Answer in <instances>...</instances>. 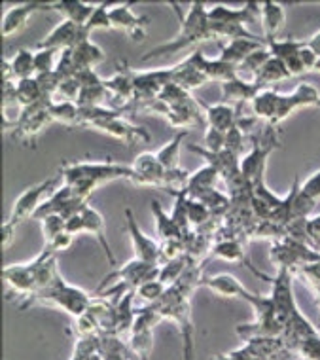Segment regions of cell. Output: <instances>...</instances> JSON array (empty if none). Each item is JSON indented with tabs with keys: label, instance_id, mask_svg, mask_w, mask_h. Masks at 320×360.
<instances>
[{
	"label": "cell",
	"instance_id": "obj_1",
	"mask_svg": "<svg viewBox=\"0 0 320 360\" xmlns=\"http://www.w3.org/2000/svg\"><path fill=\"white\" fill-rule=\"evenodd\" d=\"M169 6L174 10L177 18H179V32L169 42L155 46L150 51H146L141 57L142 61H152L155 57H172L177 56L179 51L186 50V48L196 46V44L212 40L209 12H207L209 8H207L205 2H191L190 10L186 13H182L177 2H169Z\"/></svg>",
	"mask_w": 320,
	"mask_h": 360
},
{
	"label": "cell",
	"instance_id": "obj_2",
	"mask_svg": "<svg viewBox=\"0 0 320 360\" xmlns=\"http://www.w3.org/2000/svg\"><path fill=\"white\" fill-rule=\"evenodd\" d=\"M59 179L63 180V184L76 186L89 198L98 186L114 182V180H127L133 184H141V180L131 165L112 162V160H105V162H93V160L67 162L59 169Z\"/></svg>",
	"mask_w": 320,
	"mask_h": 360
},
{
	"label": "cell",
	"instance_id": "obj_3",
	"mask_svg": "<svg viewBox=\"0 0 320 360\" xmlns=\"http://www.w3.org/2000/svg\"><path fill=\"white\" fill-rule=\"evenodd\" d=\"M91 304L93 296L89 292H86L80 286L72 285V283H68L59 274L48 288H44V290L32 294L31 298L25 300L21 309H31V307H37V305H44V307L61 309L72 319H78L91 307Z\"/></svg>",
	"mask_w": 320,
	"mask_h": 360
},
{
	"label": "cell",
	"instance_id": "obj_4",
	"mask_svg": "<svg viewBox=\"0 0 320 360\" xmlns=\"http://www.w3.org/2000/svg\"><path fill=\"white\" fill-rule=\"evenodd\" d=\"M57 176H49V179L38 182V184H32L27 190L19 193V198L15 199L12 211H10V217L4 220L2 224V247L6 249L8 245L13 241L15 237V231L25 220L29 218H34V214L38 212V209L42 207V203L51 195V193L57 190Z\"/></svg>",
	"mask_w": 320,
	"mask_h": 360
},
{
	"label": "cell",
	"instance_id": "obj_5",
	"mask_svg": "<svg viewBox=\"0 0 320 360\" xmlns=\"http://www.w3.org/2000/svg\"><path fill=\"white\" fill-rule=\"evenodd\" d=\"M160 311L154 305H144L136 309L135 323L127 335V347L139 360H150L152 349H154V330L161 323Z\"/></svg>",
	"mask_w": 320,
	"mask_h": 360
},
{
	"label": "cell",
	"instance_id": "obj_6",
	"mask_svg": "<svg viewBox=\"0 0 320 360\" xmlns=\"http://www.w3.org/2000/svg\"><path fill=\"white\" fill-rule=\"evenodd\" d=\"M158 277H160V266H154V264H148V262L131 258L127 264H123L122 267L114 269L112 274H108L105 279L101 281V285H98L97 288V294L98 292H105L106 286L116 288L117 285H123L127 290H135L136 286H141L142 283L158 279ZM110 288H108V290H110Z\"/></svg>",
	"mask_w": 320,
	"mask_h": 360
},
{
	"label": "cell",
	"instance_id": "obj_7",
	"mask_svg": "<svg viewBox=\"0 0 320 360\" xmlns=\"http://www.w3.org/2000/svg\"><path fill=\"white\" fill-rule=\"evenodd\" d=\"M44 262V250L37 258L29 262H19V264H8L2 269V281L12 292L21 294L25 298H29L38 290V275Z\"/></svg>",
	"mask_w": 320,
	"mask_h": 360
},
{
	"label": "cell",
	"instance_id": "obj_8",
	"mask_svg": "<svg viewBox=\"0 0 320 360\" xmlns=\"http://www.w3.org/2000/svg\"><path fill=\"white\" fill-rule=\"evenodd\" d=\"M135 76V103L146 105L161 95L169 84H172V67L150 70H133Z\"/></svg>",
	"mask_w": 320,
	"mask_h": 360
},
{
	"label": "cell",
	"instance_id": "obj_9",
	"mask_svg": "<svg viewBox=\"0 0 320 360\" xmlns=\"http://www.w3.org/2000/svg\"><path fill=\"white\" fill-rule=\"evenodd\" d=\"M125 224H127V233H129L131 247H133V258L161 267V243L141 230L131 209H125Z\"/></svg>",
	"mask_w": 320,
	"mask_h": 360
},
{
	"label": "cell",
	"instance_id": "obj_10",
	"mask_svg": "<svg viewBox=\"0 0 320 360\" xmlns=\"http://www.w3.org/2000/svg\"><path fill=\"white\" fill-rule=\"evenodd\" d=\"M203 51L193 50L186 59L172 65V84H177L190 94L203 87L209 82L203 72Z\"/></svg>",
	"mask_w": 320,
	"mask_h": 360
},
{
	"label": "cell",
	"instance_id": "obj_11",
	"mask_svg": "<svg viewBox=\"0 0 320 360\" xmlns=\"http://www.w3.org/2000/svg\"><path fill=\"white\" fill-rule=\"evenodd\" d=\"M91 129H97L105 135H110V137L117 139L125 144H146L152 141L148 129L141 127V125L131 124L125 114H117V116H112V118H106L103 122H98L91 127Z\"/></svg>",
	"mask_w": 320,
	"mask_h": 360
},
{
	"label": "cell",
	"instance_id": "obj_12",
	"mask_svg": "<svg viewBox=\"0 0 320 360\" xmlns=\"http://www.w3.org/2000/svg\"><path fill=\"white\" fill-rule=\"evenodd\" d=\"M110 21L112 29H120L129 34L131 40L142 42L148 37V25L150 18L148 15H136L131 8V2L122 4H112L110 6Z\"/></svg>",
	"mask_w": 320,
	"mask_h": 360
},
{
	"label": "cell",
	"instance_id": "obj_13",
	"mask_svg": "<svg viewBox=\"0 0 320 360\" xmlns=\"http://www.w3.org/2000/svg\"><path fill=\"white\" fill-rule=\"evenodd\" d=\"M207 12H209L210 23L250 27L252 23L260 21V2H245L239 8L226 6V4H215Z\"/></svg>",
	"mask_w": 320,
	"mask_h": 360
},
{
	"label": "cell",
	"instance_id": "obj_14",
	"mask_svg": "<svg viewBox=\"0 0 320 360\" xmlns=\"http://www.w3.org/2000/svg\"><path fill=\"white\" fill-rule=\"evenodd\" d=\"M86 38H89L86 27H80L72 21H68V19H63L38 42V48H53V50L61 51L72 50Z\"/></svg>",
	"mask_w": 320,
	"mask_h": 360
},
{
	"label": "cell",
	"instance_id": "obj_15",
	"mask_svg": "<svg viewBox=\"0 0 320 360\" xmlns=\"http://www.w3.org/2000/svg\"><path fill=\"white\" fill-rule=\"evenodd\" d=\"M49 10V2H38V0H29V2H21V4H13L4 12L2 15V23H0V31L2 37L12 38L18 32H21L29 23V19L37 12Z\"/></svg>",
	"mask_w": 320,
	"mask_h": 360
},
{
	"label": "cell",
	"instance_id": "obj_16",
	"mask_svg": "<svg viewBox=\"0 0 320 360\" xmlns=\"http://www.w3.org/2000/svg\"><path fill=\"white\" fill-rule=\"evenodd\" d=\"M265 46H267L271 57H275V59H279V61H283L286 65L290 76L307 75V70H305L302 63V57H300L303 42L294 40V38H284V40L277 38V40H267Z\"/></svg>",
	"mask_w": 320,
	"mask_h": 360
},
{
	"label": "cell",
	"instance_id": "obj_17",
	"mask_svg": "<svg viewBox=\"0 0 320 360\" xmlns=\"http://www.w3.org/2000/svg\"><path fill=\"white\" fill-rule=\"evenodd\" d=\"M131 167L136 173L141 184L139 186H150L165 190V167L161 165L155 152H141L136 155Z\"/></svg>",
	"mask_w": 320,
	"mask_h": 360
},
{
	"label": "cell",
	"instance_id": "obj_18",
	"mask_svg": "<svg viewBox=\"0 0 320 360\" xmlns=\"http://www.w3.org/2000/svg\"><path fill=\"white\" fill-rule=\"evenodd\" d=\"M203 285L212 290L216 296L228 300H243V302H250L256 292L248 290L243 283H241L235 275L231 274H216L210 277H205Z\"/></svg>",
	"mask_w": 320,
	"mask_h": 360
},
{
	"label": "cell",
	"instance_id": "obj_19",
	"mask_svg": "<svg viewBox=\"0 0 320 360\" xmlns=\"http://www.w3.org/2000/svg\"><path fill=\"white\" fill-rule=\"evenodd\" d=\"M210 255L215 256V258H220V260L226 262H233V264H243L246 266L252 274H256L258 277L265 281H271V277L267 275L260 274L258 269L248 262V255H245V243L241 241L239 237H226V239H218V241L212 245V249H210Z\"/></svg>",
	"mask_w": 320,
	"mask_h": 360
},
{
	"label": "cell",
	"instance_id": "obj_20",
	"mask_svg": "<svg viewBox=\"0 0 320 360\" xmlns=\"http://www.w3.org/2000/svg\"><path fill=\"white\" fill-rule=\"evenodd\" d=\"M82 218H84V233H89V236L97 239V243L101 245V249L105 252L108 264L114 266V264H116V258H114L110 243H108V237H106L105 217H103L91 203H87V205L82 209Z\"/></svg>",
	"mask_w": 320,
	"mask_h": 360
},
{
	"label": "cell",
	"instance_id": "obj_21",
	"mask_svg": "<svg viewBox=\"0 0 320 360\" xmlns=\"http://www.w3.org/2000/svg\"><path fill=\"white\" fill-rule=\"evenodd\" d=\"M286 23V6L275 0L260 2V25L264 29V40H277Z\"/></svg>",
	"mask_w": 320,
	"mask_h": 360
},
{
	"label": "cell",
	"instance_id": "obj_22",
	"mask_svg": "<svg viewBox=\"0 0 320 360\" xmlns=\"http://www.w3.org/2000/svg\"><path fill=\"white\" fill-rule=\"evenodd\" d=\"M265 40L264 38H237L231 42H226L220 46V56L218 59L229 63L239 69V65L245 61L246 57L252 56L254 51L264 48Z\"/></svg>",
	"mask_w": 320,
	"mask_h": 360
},
{
	"label": "cell",
	"instance_id": "obj_23",
	"mask_svg": "<svg viewBox=\"0 0 320 360\" xmlns=\"http://www.w3.org/2000/svg\"><path fill=\"white\" fill-rule=\"evenodd\" d=\"M256 82L245 80V78H233V80L222 84V103H228L239 108L243 103H252V99L262 91Z\"/></svg>",
	"mask_w": 320,
	"mask_h": 360
},
{
	"label": "cell",
	"instance_id": "obj_24",
	"mask_svg": "<svg viewBox=\"0 0 320 360\" xmlns=\"http://www.w3.org/2000/svg\"><path fill=\"white\" fill-rule=\"evenodd\" d=\"M237 112L239 108L228 103H216V105L205 106V118H207V127L215 129L222 135H228L229 131L237 125Z\"/></svg>",
	"mask_w": 320,
	"mask_h": 360
},
{
	"label": "cell",
	"instance_id": "obj_25",
	"mask_svg": "<svg viewBox=\"0 0 320 360\" xmlns=\"http://www.w3.org/2000/svg\"><path fill=\"white\" fill-rule=\"evenodd\" d=\"M97 4H89V2H82V0H57V2H49V10L61 13L63 19H68L76 25L86 27L87 21L91 19Z\"/></svg>",
	"mask_w": 320,
	"mask_h": 360
},
{
	"label": "cell",
	"instance_id": "obj_26",
	"mask_svg": "<svg viewBox=\"0 0 320 360\" xmlns=\"http://www.w3.org/2000/svg\"><path fill=\"white\" fill-rule=\"evenodd\" d=\"M72 61L76 75L84 70H95L98 63L105 61V50H101L97 44L91 42V38H86L76 48H72Z\"/></svg>",
	"mask_w": 320,
	"mask_h": 360
},
{
	"label": "cell",
	"instance_id": "obj_27",
	"mask_svg": "<svg viewBox=\"0 0 320 360\" xmlns=\"http://www.w3.org/2000/svg\"><path fill=\"white\" fill-rule=\"evenodd\" d=\"M281 97H283V94L279 91L277 87L262 89V91L254 97L252 103H250V105H252L254 116L258 120H265L267 125L273 124V120L277 116Z\"/></svg>",
	"mask_w": 320,
	"mask_h": 360
},
{
	"label": "cell",
	"instance_id": "obj_28",
	"mask_svg": "<svg viewBox=\"0 0 320 360\" xmlns=\"http://www.w3.org/2000/svg\"><path fill=\"white\" fill-rule=\"evenodd\" d=\"M220 179V174L215 167L210 165H203L201 169H197L196 173L190 174L188 184H186V193L190 199H199L210 190H215L216 182Z\"/></svg>",
	"mask_w": 320,
	"mask_h": 360
},
{
	"label": "cell",
	"instance_id": "obj_29",
	"mask_svg": "<svg viewBox=\"0 0 320 360\" xmlns=\"http://www.w3.org/2000/svg\"><path fill=\"white\" fill-rule=\"evenodd\" d=\"M150 207H152V214L155 218V230H158V236H160V243L163 241H174V239H184V231L180 230L179 226L174 224L171 214H167L163 209H161L160 201L158 199H152L150 201Z\"/></svg>",
	"mask_w": 320,
	"mask_h": 360
},
{
	"label": "cell",
	"instance_id": "obj_30",
	"mask_svg": "<svg viewBox=\"0 0 320 360\" xmlns=\"http://www.w3.org/2000/svg\"><path fill=\"white\" fill-rule=\"evenodd\" d=\"M286 78H292L288 69H286V65L283 61L275 59V57H271L269 61L265 63L264 67L260 69L258 75L254 76L252 82H256L260 87L267 89V87L277 86L279 82L286 80Z\"/></svg>",
	"mask_w": 320,
	"mask_h": 360
},
{
	"label": "cell",
	"instance_id": "obj_31",
	"mask_svg": "<svg viewBox=\"0 0 320 360\" xmlns=\"http://www.w3.org/2000/svg\"><path fill=\"white\" fill-rule=\"evenodd\" d=\"M59 57H61V50H53V48H37V51H34V63H37L38 80H51V76L56 75L57 65H59Z\"/></svg>",
	"mask_w": 320,
	"mask_h": 360
},
{
	"label": "cell",
	"instance_id": "obj_32",
	"mask_svg": "<svg viewBox=\"0 0 320 360\" xmlns=\"http://www.w3.org/2000/svg\"><path fill=\"white\" fill-rule=\"evenodd\" d=\"M186 135H188V131H180V133H177V135L169 141V143L163 144V146L155 152L158 160H160L161 165L165 167V171L180 167V146L184 143Z\"/></svg>",
	"mask_w": 320,
	"mask_h": 360
},
{
	"label": "cell",
	"instance_id": "obj_33",
	"mask_svg": "<svg viewBox=\"0 0 320 360\" xmlns=\"http://www.w3.org/2000/svg\"><path fill=\"white\" fill-rule=\"evenodd\" d=\"M203 72L205 76L209 78V82H220V84H226V82L233 80V78H239V69L229 65V63L222 61L218 57L215 59H203Z\"/></svg>",
	"mask_w": 320,
	"mask_h": 360
},
{
	"label": "cell",
	"instance_id": "obj_34",
	"mask_svg": "<svg viewBox=\"0 0 320 360\" xmlns=\"http://www.w3.org/2000/svg\"><path fill=\"white\" fill-rule=\"evenodd\" d=\"M10 61V67H12V76L13 80H27V78H32L37 76V63H34V51L31 50H18L15 56Z\"/></svg>",
	"mask_w": 320,
	"mask_h": 360
},
{
	"label": "cell",
	"instance_id": "obj_35",
	"mask_svg": "<svg viewBox=\"0 0 320 360\" xmlns=\"http://www.w3.org/2000/svg\"><path fill=\"white\" fill-rule=\"evenodd\" d=\"M290 97L294 101L295 108H319L320 110L319 87L309 82H300L294 87V91H290Z\"/></svg>",
	"mask_w": 320,
	"mask_h": 360
},
{
	"label": "cell",
	"instance_id": "obj_36",
	"mask_svg": "<svg viewBox=\"0 0 320 360\" xmlns=\"http://www.w3.org/2000/svg\"><path fill=\"white\" fill-rule=\"evenodd\" d=\"M49 114L53 122L72 127V125H80V106L76 103H51L49 106Z\"/></svg>",
	"mask_w": 320,
	"mask_h": 360
},
{
	"label": "cell",
	"instance_id": "obj_37",
	"mask_svg": "<svg viewBox=\"0 0 320 360\" xmlns=\"http://www.w3.org/2000/svg\"><path fill=\"white\" fill-rule=\"evenodd\" d=\"M129 347L117 335H101V353L103 360H129Z\"/></svg>",
	"mask_w": 320,
	"mask_h": 360
},
{
	"label": "cell",
	"instance_id": "obj_38",
	"mask_svg": "<svg viewBox=\"0 0 320 360\" xmlns=\"http://www.w3.org/2000/svg\"><path fill=\"white\" fill-rule=\"evenodd\" d=\"M70 360H103L101 338H76Z\"/></svg>",
	"mask_w": 320,
	"mask_h": 360
},
{
	"label": "cell",
	"instance_id": "obj_39",
	"mask_svg": "<svg viewBox=\"0 0 320 360\" xmlns=\"http://www.w3.org/2000/svg\"><path fill=\"white\" fill-rule=\"evenodd\" d=\"M38 222H40V231L44 237V247L51 245L63 231H67V220L61 214H48Z\"/></svg>",
	"mask_w": 320,
	"mask_h": 360
},
{
	"label": "cell",
	"instance_id": "obj_40",
	"mask_svg": "<svg viewBox=\"0 0 320 360\" xmlns=\"http://www.w3.org/2000/svg\"><path fill=\"white\" fill-rule=\"evenodd\" d=\"M269 59H271V53L269 50H267V46L256 50L252 56L246 57L245 61L239 65V78H243V75H246L248 76V80H254V76L258 75L260 69H262Z\"/></svg>",
	"mask_w": 320,
	"mask_h": 360
},
{
	"label": "cell",
	"instance_id": "obj_41",
	"mask_svg": "<svg viewBox=\"0 0 320 360\" xmlns=\"http://www.w3.org/2000/svg\"><path fill=\"white\" fill-rule=\"evenodd\" d=\"M167 286L163 285L160 281V277L158 279H152V281H146V283H142L141 286H136L135 290V298L142 300L146 305H154L158 304L161 298H163V294H165Z\"/></svg>",
	"mask_w": 320,
	"mask_h": 360
},
{
	"label": "cell",
	"instance_id": "obj_42",
	"mask_svg": "<svg viewBox=\"0 0 320 360\" xmlns=\"http://www.w3.org/2000/svg\"><path fill=\"white\" fill-rule=\"evenodd\" d=\"M110 6L112 2H103V4H97V6H95V12H93L91 19L87 21L86 25L87 34H91V32L97 31V29H112Z\"/></svg>",
	"mask_w": 320,
	"mask_h": 360
},
{
	"label": "cell",
	"instance_id": "obj_43",
	"mask_svg": "<svg viewBox=\"0 0 320 360\" xmlns=\"http://www.w3.org/2000/svg\"><path fill=\"white\" fill-rule=\"evenodd\" d=\"M294 354L300 360H320V334L311 335L300 343Z\"/></svg>",
	"mask_w": 320,
	"mask_h": 360
},
{
	"label": "cell",
	"instance_id": "obj_44",
	"mask_svg": "<svg viewBox=\"0 0 320 360\" xmlns=\"http://www.w3.org/2000/svg\"><path fill=\"white\" fill-rule=\"evenodd\" d=\"M188 214H190V224L193 226H205L212 217V212L207 209V205H203L197 199H188Z\"/></svg>",
	"mask_w": 320,
	"mask_h": 360
},
{
	"label": "cell",
	"instance_id": "obj_45",
	"mask_svg": "<svg viewBox=\"0 0 320 360\" xmlns=\"http://www.w3.org/2000/svg\"><path fill=\"white\" fill-rule=\"evenodd\" d=\"M300 188H302V192L305 193V195H309L311 199H314L316 203L320 201V169L316 171V173L309 174L307 179L303 180L302 184H300Z\"/></svg>",
	"mask_w": 320,
	"mask_h": 360
},
{
	"label": "cell",
	"instance_id": "obj_46",
	"mask_svg": "<svg viewBox=\"0 0 320 360\" xmlns=\"http://www.w3.org/2000/svg\"><path fill=\"white\" fill-rule=\"evenodd\" d=\"M305 233L311 243H320V214H311L305 220Z\"/></svg>",
	"mask_w": 320,
	"mask_h": 360
},
{
	"label": "cell",
	"instance_id": "obj_47",
	"mask_svg": "<svg viewBox=\"0 0 320 360\" xmlns=\"http://www.w3.org/2000/svg\"><path fill=\"white\" fill-rule=\"evenodd\" d=\"M67 231L70 236H78V233H84V218H82V211L72 214L70 218H67Z\"/></svg>",
	"mask_w": 320,
	"mask_h": 360
},
{
	"label": "cell",
	"instance_id": "obj_48",
	"mask_svg": "<svg viewBox=\"0 0 320 360\" xmlns=\"http://www.w3.org/2000/svg\"><path fill=\"white\" fill-rule=\"evenodd\" d=\"M303 42H305V46H307V48H311V50H313L314 53L320 57V31L314 32L313 37L307 38V40H303Z\"/></svg>",
	"mask_w": 320,
	"mask_h": 360
},
{
	"label": "cell",
	"instance_id": "obj_49",
	"mask_svg": "<svg viewBox=\"0 0 320 360\" xmlns=\"http://www.w3.org/2000/svg\"><path fill=\"white\" fill-rule=\"evenodd\" d=\"M314 72H319L320 75V59H319V63H316V69H314Z\"/></svg>",
	"mask_w": 320,
	"mask_h": 360
}]
</instances>
